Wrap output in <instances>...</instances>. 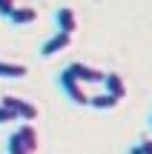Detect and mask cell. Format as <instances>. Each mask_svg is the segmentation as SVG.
Instances as JSON below:
<instances>
[{
    "label": "cell",
    "instance_id": "obj_7",
    "mask_svg": "<svg viewBox=\"0 0 152 154\" xmlns=\"http://www.w3.org/2000/svg\"><path fill=\"white\" fill-rule=\"evenodd\" d=\"M6 20H9L11 26H32V23L37 20V9H32V6H15V11H11Z\"/></svg>",
    "mask_w": 152,
    "mask_h": 154
},
{
    "label": "cell",
    "instance_id": "obj_13",
    "mask_svg": "<svg viewBox=\"0 0 152 154\" xmlns=\"http://www.w3.org/2000/svg\"><path fill=\"white\" fill-rule=\"evenodd\" d=\"M138 146H141V151H144V154H152V137H144V140H138Z\"/></svg>",
    "mask_w": 152,
    "mask_h": 154
},
{
    "label": "cell",
    "instance_id": "obj_10",
    "mask_svg": "<svg viewBox=\"0 0 152 154\" xmlns=\"http://www.w3.org/2000/svg\"><path fill=\"white\" fill-rule=\"evenodd\" d=\"M118 103L121 100L115 97V94H109V91H101V94H95V97H89V106L98 109V111H112V109H118Z\"/></svg>",
    "mask_w": 152,
    "mask_h": 154
},
{
    "label": "cell",
    "instance_id": "obj_2",
    "mask_svg": "<svg viewBox=\"0 0 152 154\" xmlns=\"http://www.w3.org/2000/svg\"><path fill=\"white\" fill-rule=\"evenodd\" d=\"M57 86H60V91L66 94L69 100H72L75 106H89V97L92 94L86 91V83H80V80H75L72 74L63 69L60 74H57Z\"/></svg>",
    "mask_w": 152,
    "mask_h": 154
},
{
    "label": "cell",
    "instance_id": "obj_8",
    "mask_svg": "<svg viewBox=\"0 0 152 154\" xmlns=\"http://www.w3.org/2000/svg\"><path fill=\"white\" fill-rule=\"evenodd\" d=\"M103 86H106V91L115 94L118 100L126 97V80H124L118 72H106V74H103Z\"/></svg>",
    "mask_w": 152,
    "mask_h": 154
},
{
    "label": "cell",
    "instance_id": "obj_11",
    "mask_svg": "<svg viewBox=\"0 0 152 154\" xmlns=\"http://www.w3.org/2000/svg\"><path fill=\"white\" fill-rule=\"evenodd\" d=\"M20 120V114H17L15 109H9V106L0 103V126H6V123H17Z\"/></svg>",
    "mask_w": 152,
    "mask_h": 154
},
{
    "label": "cell",
    "instance_id": "obj_1",
    "mask_svg": "<svg viewBox=\"0 0 152 154\" xmlns=\"http://www.w3.org/2000/svg\"><path fill=\"white\" fill-rule=\"evenodd\" d=\"M37 128L32 123L20 120V126L9 134L6 146H9V154H37Z\"/></svg>",
    "mask_w": 152,
    "mask_h": 154
},
{
    "label": "cell",
    "instance_id": "obj_14",
    "mask_svg": "<svg viewBox=\"0 0 152 154\" xmlns=\"http://www.w3.org/2000/svg\"><path fill=\"white\" fill-rule=\"evenodd\" d=\"M126 154H144V151H141V146L135 143V146H129V151H126Z\"/></svg>",
    "mask_w": 152,
    "mask_h": 154
},
{
    "label": "cell",
    "instance_id": "obj_4",
    "mask_svg": "<svg viewBox=\"0 0 152 154\" xmlns=\"http://www.w3.org/2000/svg\"><path fill=\"white\" fill-rule=\"evenodd\" d=\"M66 72L72 74L75 80L86 83V86L103 83V74H106V72H101V69H95V66H86V63H69V66H66Z\"/></svg>",
    "mask_w": 152,
    "mask_h": 154
},
{
    "label": "cell",
    "instance_id": "obj_6",
    "mask_svg": "<svg viewBox=\"0 0 152 154\" xmlns=\"http://www.w3.org/2000/svg\"><path fill=\"white\" fill-rule=\"evenodd\" d=\"M55 26H57V32H66V34L78 32V14H75L72 6H60L55 11Z\"/></svg>",
    "mask_w": 152,
    "mask_h": 154
},
{
    "label": "cell",
    "instance_id": "obj_15",
    "mask_svg": "<svg viewBox=\"0 0 152 154\" xmlns=\"http://www.w3.org/2000/svg\"><path fill=\"white\" fill-rule=\"evenodd\" d=\"M149 128H152V114H149Z\"/></svg>",
    "mask_w": 152,
    "mask_h": 154
},
{
    "label": "cell",
    "instance_id": "obj_9",
    "mask_svg": "<svg viewBox=\"0 0 152 154\" xmlns=\"http://www.w3.org/2000/svg\"><path fill=\"white\" fill-rule=\"evenodd\" d=\"M26 74H29V66H23V63L0 60V80H23Z\"/></svg>",
    "mask_w": 152,
    "mask_h": 154
},
{
    "label": "cell",
    "instance_id": "obj_3",
    "mask_svg": "<svg viewBox=\"0 0 152 154\" xmlns=\"http://www.w3.org/2000/svg\"><path fill=\"white\" fill-rule=\"evenodd\" d=\"M0 103L9 106V109H15L17 114H20V120H26V123H34V120L40 117V109L32 103V100H23V97H15V94H6Z\"/></svg>",
    "mask_w": 152,
    "mask_h": 154
},
{
    "label": "cell",
    "instance_id": "obj_5",
    "mask_svg": "<svg viewBox=\"0 0 152 154\" xmlns=\"http://www.w3.org/2000/svg\"><path fill=\"white\" fill-rule=\"evenodd\" d=\"M69 46H72V34L55 32L52 37L43 40V46H40V57H55V54H60V51H66Z\"/></svg>",
    "mask_w": 152,
    "mask_h": 154
},
{
    "label": "cell",
    "instance_id": "obj_12",
    "mask_svg": "<svg viewBox=\"0 0 152 154\" xmlns=\"http://www.w3.org/2000/svg\"><path fill=\"white\" fill-rule=\"evenodd\" d=\"M15 0H0V17H9L11 11H15Z\"/></svg>",
    "mask_w": 152,
    "mask_h": 154
}]
</instances>
